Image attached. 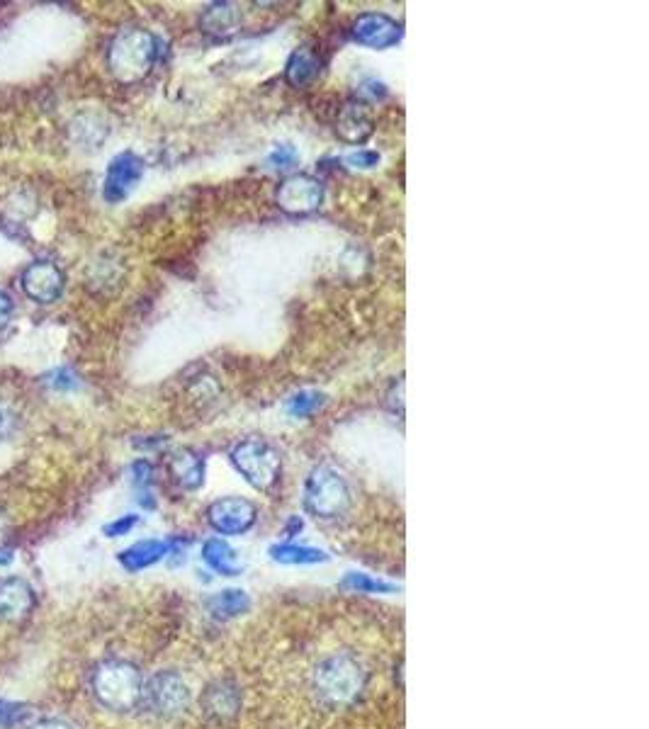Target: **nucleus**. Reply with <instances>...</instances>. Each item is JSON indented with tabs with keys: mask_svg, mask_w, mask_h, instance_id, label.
<instances>
[{
	"mask_svg": "<svg viewBox=\"0 0 649 729\" xmlns=\"http://www.w3.org/2000/svg\"><path fill=\"white\" fill-rule=\"evenodd\" d=\"M368 686V671L363 661L351 652L329 654L316 664L312 674V691L319 703L329 708H346L355 703Z\"/></svg>",
	"mask_w": 649,
	"mask_h": 729,
	"instance_id": "f257e3e1",
	"label": "nucleus"
},
{
	"mask_svg": "<svg viewBox=\"0 0 649 729\" xmlns=\"http://www.w3.org/2000/svg\"><path fill=\"white\" fill-rule=\"evenodd\" d=\"M158 37L144 27H124L107 49L110 73L124 86L144 81L158 61Z\"/></svg>",
	"mask_w": 649,
	"mask_h": 729,
	"instance_id": "f03ea898",
	"label": "nucleus"
},
{
	"mask_svg": "<svg viewBox=\"0 0 649 729\" xmlns=\"http://www.w3.org/2000/svg\"><path fill=\"white\" fill-rule=\"evenodd\" d=\"M353 506V489L334 465H316L304 484V508L316 521H338Z\"/></svg>",
	"mask_w": 649,
	"mask_h": 729,
	"instance_id": "7ed1b4c3",
	"label": "nucleus"
},
{
	"mask_svg": "<svg viewBox=\"0 0 649 729\" xmlns=\"http://www.w3.org/2000/svg\"><path fill=\"white\" fill-rule=\"evenodd\" d=\"M93 693L103 708L129 712L144 703V678L129 661H103L93 674Z\"/></svg>",
	"mask_w": 649,
	"mask_h": 729,
	"instance_id": "20e7f679",
	"label": "nucleus"
},
{
	"mask_svg": "<svg viewBox=\"0 0 649 729\" xmlns=\"http://www.w3.org/2000/svg\"><path fill=\"white\" fill-rule=\"evenodd\" d=\"M229 460L236 472L261 494H270L282 479V455L273 443L258 435L239 440L229 452Z\"/></svg>",
	"mask_w": 649,
	"mask_h": 729,
	"instance_id": "39448f33",
	"label": "nucleus"
},
{
	"mask_svg": "<svg viewBox=\"0 0 649 729\" xmlns=\"http://www.w3.org/2000/svg\"><path fill=\"white\" fill-rule=\"evenodd\" d=\"M193 691L176 671H158L144 681V705L161 717H176L190 708Z\"/></svg>",
	"mask_w": 649,
	"mask_h": 729,
	"instance_id": "423d86ee",
	"label": "nucleus"
},
{
	"mask_svg": "<svg viewBox=\"0 0 649 729\" xmlns=\"http://www.w3.org/2000/svg\"><path fill=\"white\" fill-rule=\"evenodd\" d=\"M275 205L290 217H309L324 205V183L309 173L287 175L275 190Z\"/></svg>",
	"mask_w": 649,
	"mask_h": 729,
	"instance_id": "0eeeda50",
	"label": "nucleus"
},
{
	"mask_svg": "<svg viewBox=\"0 0 649 729\" xmlns=\"http://www.w3.org/2000/svg\"><path fill=\"white\" fill-rule=\"evenodd\" d=\"M207 523L219 535H244L258 523V506L244 496H227L207 506Z\"/></svg>",
	"mask_w": 649,
	"mask_h": 729,
	"instance_id": "6e6552de",
	"label": "nucleus"
},
{
	"mask_svg": "<svg viewBox=\"0 0 649 729\" xmlns=\"http://www.w3.org/2000/svg\"><path fill=\"white\" fill-rule=\"evenodd\" d=\"M351 35L360 47L368 49H382L397 47L404 37L402 22L389 18L387 13H363L358 15L351 27Z\"/></svg>",
	"mask_w": 649,
	"mask_h": 729,
	"instance_id": "1a4fd4ad",
	"label": "nucleus"
},
{
	"mask_svg": "<svg viewBox=\"0 0 649 729\" xmlns=\"http://www.w3.org/2000/svg\"><path fill=\"white\" fill-rule=\"evenodd\" d=\"M141 175H144V161L137 154H132V151H122L107 166L103 197L110 205L127 200L132 195V190L137 188Z\"/></svg>",
	"mask_w": 649,
	"mask_h": 729,
	"instance_id": "9d476101",
	"label": "nucleus"
},
{
	"mask_svg": "<svg viewBox=\"0 0 649 729\" xmlns=\"http://www.w3.org/2000/svg\"><path fill=\"white\" fill-rule=\"evenodd\" d=\"M66 278L59 270V265L49 261H35L27 265L20 275V287L32 302L52 304L64 292Z\"/></svg>",
	"mask_w": 649,
	"mask_h": 729,
	"instance_id": "9b49d317",
	"label": "nucleus"
},
{
	"mask_svg": "<svg viewBox=\"0 0 649 729\" xmlns=\"http://www.w3.org/2000/svg\"><path fill=\"white\" fill-rule=\"evenodd\" d=\"M375 134V120L370 115V107L360 100H351L341 107L336 117V137L343 144L360 146Z\"/></svg>",
	"mask_w": 649,
	"mask_h": 729,
	"instance_id": "f8f14e48",
	"label": "nucleus"
},
{
	"mask_svg": "<svg viewBox=\"0 0 649 729\" xmlns=\"http://www.w3.org/2000/svg\"><path fill=\"white\" fill-rule=\"evenodd\" d=\"M35 606V593H32L27 581L18 576L0 579V620L5 623H18V620L30 615Z\"/></svg>",
	"mask_w": 649,
	"mask_h": 729,
	"instance_id": "ddd939ff",
	"label": "nucleus"
},
{
	"mask_svg": "<svg viewBox=\"0 0 649 729\" xmlns=\"http://www.w3.org/2000/svg\"><path fill=\"white\" fill-rule=\"evenodd\" d=\"M202 710L217 722L234 720L241 710V691L229 681H214L202 693Z\"/></svg>",
	"mask_w": 649,
	"mask_h": 729,
	"instance_id": "4468645a",
	"label": "nucleus"
},
{
	"mask_svg": "<svg viewBox=\"0 0 649 729\" xmlns=\"http://www.w3.org/2000/svg\"><path fill=\"white\" fill-rule=\"evenodd\" d=\"M321 76V59L312 47H297L285 64V83L295 90L312 88Z\"/></svg>",
	"mask_w": 649,
	"mask_h": 729,
	"instance_id": "2eb2a0df",
	"label": "nucleus"
},
{
	"mask_svg": "<svg viewBox=\"0 0 649 729\" xmlns=\"http://www.w3.org/2000/svg\"><path fill=\"white\" fill-rule=\"evenodd\" d=\"M178 540H141L120 552V564L127 572H141L161 562L176 550Z\"/></svg>",
	"mask_w": 649,
	"mask_h": 729,
	"instance_id": "dca6fc26",
	"label": "nucleus"
},
{
	"mask_svg": "<svg viewBox=\"0 0 649 729\" xmlns=\"http://www.w3.org/2000/svg\"><path fill=\"white\" fill-rule=\"evenodd\" d=\"M168 469H171V477L176 479L178 486H183L185 491H197L202 484H205V457L200 452L190 448H180L168 457Z\"/></svg>",
	"mask_w": 649,
	"mask_h": 729,
	"instance_id": "f3484780",
	"label": "nucleus"
},
{
	"mask_svg": "<svg viewBox=\"0 0 649 729\" xmlns=\"http://www.w3.org/2000/svg\"><path fill=\"white\" fill-rule=\"evenodd\" d=\"M200 27L214 39H229L239 30V10L234 3H210L202 10Z\"/></svg>",
	"mask_w": 649,
	"mask_h": 729,
	"instance_id": "a211bd4d",
	"label": "nucleus"
},
{
	"mask_svg": "<svg viewBox=\"0 0 649 729\" xmlns=\"http://www.w3.org/2000/svg\"><path fill=\"white\" fill-rule=\"evenodd\" d=\"M202 562H205L214 574L222 576H239L244 572V564H241L239 557H236V550L222 538H210L205 545H202Z\"/></svg>",
	"mask_w": 649,
	"mask_h": 729,
	"instance_id": "6ab92c4d",
	"label": "nucleus"
},
{
	"mask_svg": "<svg viewBox=\"0 0 649 729\" xmlns=\"http://www.w3.org/2000/svg\"><path fill=\"white\" fill-rule=\"evenodd\" d=\"M270 559L280 564H290V567H304V564H321L329 562V555L319 547L295 545V542H282V545L270 547Z\"/></svg>",
	"mask_w": 649,
	"mask_h": 729,
	"instance_id": "aec40b11",
	"label": "nucleus"
},
{
	"mask_svg": "<svg viewBox=\"0 0 649 729\" xmlns=\"http://www.w3.org/2000/svg\"><path fill=\"white\" fill-rule=\"evenodd\" d=\"M207 608H210L214 618L231 620L248 613V608H251V598H248V593L241 589H227L214 593L210 601H207Z\"/></svg>",
	"mask_w": 649,
	"mask_h": 729,
	"instance_id": "412c9836",
	"label": "nucleus"
},
{
	"mask_svg": "<svg viewBox=\"0 0 649 729\" xmlns=\"http://www.w3.org/2000/svg\"><path fill=\"white\" fill-rule=\"evenodd\" d=\"M326 397L316 389H302V392L292 394L290 401H287V414L292 418H309L312 414L324 406Z\"/></svg>",
	"mask_w": 649,
	"mask_h": 729,
	"instance_id": "4be33fe9",
	"label": "nucleus"
},
{
	"mask_svg": "<svg viewBox=\"0 0 649 729\" xmlns=\"http://www.w3.org/2000/svg\"><path fill=\"white\" fill-rule=\"evenodd\" d=\"M341 586L343 589L355 591V593H394L397 591V586L394 584H387V581L375 579V576L363 574V572H348L341 579Z\"/></svg>",
	"mask_w": 649,
	"mask_h": 729,
	"instance_id": "5701e85b",
	"label": "nucleus"
},
{
	"mask_svg": "<svg viewBox=\"0 0 649 729\" xmlns=\"http://www.w3.org/2000/svg\"><path fill=\"white\" fill-rule=\"evenodd\" d=\"M30 717L27 705L10 703V700H0V729H13L22 725Z\"/></svg>",
	"mask_w": 649,
	"mask_h": 729,
	"instance_id": "b1692460",
	"label": "nucleus"
},
{
	"mask_svg": "<svg viewBox=\"0 0 649 729\" xmlns=\"http://www.w3.org/2000/svg\"><path fill=\"white\" fill-rule=\"evenodd\" d=\"M299 154L292 144H278L268 156V166L275 168V171H287V168L297 166Z\"/></svg>",
	"mask_w": 649,
	"mask_h": 729,
	"instance_id": "393cba45",
	"label": "nucleus"
},
{
	"mask_svg": "<svg viewBox=\"0 0 649 729\" xmlns=\"http://www.w3.org/2000/svg\"><path fill=\"white\" fill-rule=\"evenodd\" d=\"M385 98H387V86H385V83H380V81H375V78H370V81H365L363 86H360L358 98H355V100H360V103L368 105V103H380V100H385Z\"/></svg>",
	"mask_w": 649,
	"mask_h": 729,
	"instance_id": "a878e982",
	"label": "nucleus"
},
{
	"mask_svg": "<svg viewBox=\"0 0 649 729\" xmlns=\"http://www.w3.org/2000/svg\"><path fill=\"white\" fill-rule=\"evenodd\" d=\"M137 525H139V516L129 513V516H122V518H117V521L107 523L103 528V533L107 535V538H122V535L132 533Z\"/></svg>",
	"mask_w": 649,
	"mask_h": 729,
	"instance_id": "bb28decb",
	"label": "nucleus"
},
{
	"mask_svg": "<svg viewBox=\"0 0 649 729\" xmlns=\"http://www.w3.org/2000/svg\"><path fill=\"white\" fill-rule=\"evenodd\" d=\"M343 161L348 163L351 168H360V171H370V168H375L377 163H380V154L372 149H360L355 151V154H348Z\"/></svg>",
	"mask_w": 649,
	"mask_h": 729,
	"instance_id": "cd10ccee",
	"label": "nucleus"
},
{
	"mask_svg": "<svg viewBox=\"0 0 649 729\" xmlns=\"http://www.w3.org/2000/svg\"><path fill=\"white\" fill-rule=\"evenodd\" d=\"M49 384H52L54 389H61V392H64V389H76L78 380L71 370L61 367V370H56L54 375H49Z\"/></svg>",
	"mask_w": 649,
	"mask_h": 729,
	"instance_id": "c85d7f7f",
	"label": "nucleus"
},
{
	"mask_svg": "<svg viewBox=\"0 0 649 729\" xmlns=\"http://www.w3.org/2000/svg\"><path fill=\"white\" fill-rule=\"evenodd\" d=\"M132 474H134V484H137V486H149L151 484V477H154V467H151V462L137 460L132 465Z\"/></svg>",
	"mask_w": 649,
	"mask_h": 729,
	"instance_id": "c756f323",
	"label": "nucleus"
},
{
	"mask_svg": "<svg viewBox=\"0 0 649 729\" xmlns=\"http://www.w3.org/2000/svg\"><path fill=\"white\" fill-rule=\"evenodd\" d=\"M10 316H13V299L5 292H0V331L10 324Z\"/></svg>",
	"mask_w": 649,
	"mask_h": 729,
	"instance_id": "7c9ffc66",
	"label": "nucleus"
},
{
	"mask_svg": "<svg viewBox=\"0 0 649 729\" xmlns=\"http://www.w3.org/2000/svg\"><path fill=\"white\" fill-rule=\"evenodd\" d=\"M13 433V416L0 411V438H8Z\"/></svg>",
	"mask_w": 649,
	"mask_h": 729,
	"instance_id": "2f4dec72",
	"label": "nucleus"
},
{
	"mask_svg": "<svg viewBox=\"0 0 649 729\" xmlns=\"http://www.w3.org/2000/svg\"><path fill=\"white\" fill-rule=\"evenodd\" d=\"M302 528H304L302 518H299V516H292V518H290V523H287V538H295V535L302 533Z\"/></svg>",
	"mask_w": 649,
	"mask_h": 729,
	"instance_id": "473e14b6",
	"label": "nucleus"
},
{
	"mask_svg": "<svg viewBox=\"0 0 649 729\" xmlns=\"http://www.w3.org/2000/svg\"><path fill=\"white\" fill-rule=\"evenodd\" d=\"M35 729H73V727L64 720H44V722H39Z\"/></svg>",
	"mask_w": 649,
	"mask_h": 729,
	"instance_id": "72a5a7b5",
	"label": "nucleus"
},
{
	"mask_svg": "<svg viewBox=\"0 0 649 729\" xmlns=\"http://www.w3.org/2000/svg\"><path fill=\"white\" fill-rule=\"evenodd\" d=\"M10 559H13V555L8 550H0V564H8Z\"/></svg>",
	"mask_w": 649,
	"mask_h": 729,
	"instance_id": "f704fd0d",
	"label": "nucleus"
}]
</instances>
